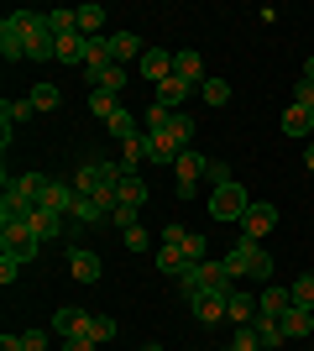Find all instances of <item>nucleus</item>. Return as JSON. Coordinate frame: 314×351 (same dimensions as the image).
<instances>
[{
    "label": "nucleus",
    "instance_id": "f257e3e1",
    "mask_svg": "<svg viewBox=\"0 0 314 351\" xmlns=\"http://www.w3.org/2000/svg\"><path fill=\"white\" fill-rule=\"evenodd\" d=\"M220 267L231 273V283H236V278H262V283H267L278 263H272L267 252H262V241H246V236H241L236 247H231V252L220 257Z\"/></svg>",
    "mask_w": 314,
    "mask_h": 351
},
{
    "label": "nucleus",
    "instance_id": "f03ea898",
    "mask_svg": "<svg viewBox=\"0 0 314 351\" xmlns=\"http://www.w3.org/2000/svg\"><path fill=\"white\" fill-rule=\"evenodd\" d=\"M120 162H105V158H94V162H84L74 173V189L79 194H94V199H116V184H120Z\"/></svg>",
    "mask_w": 314,
    "mask_h": 351
},
{
    "label": "nucleus",
    "instance_id": "7ed1b4c3",
    "mask_svg": "<svg viewBox=\"0 0 314 351\" xmlns=\"http://www.w3.org/2000/svg\"><path fill=\"white\" fill-rule=\"evenodd\" d=\"M179 293H183V304L199 299V293H231V273H225L220 263H194L179 278Z\"/></svg>",
    "mask_w": 314,
    "mask_h": 351
},
{
    "label": "nucleus",
    "instance_id": "20e7f679",
    "mask_svg": "<svg viewBox=\"0 0 314 351\" xmlns=\"http://www.w3.org/2000/svg\"><path fill=\"white\" fill-rule=\"evenodd\" d=\"M37 252H42V236L31 231V226H0V257H16V263L27 267Z\"/></svg>",
    "mask_w": 314,
    "mask_h": 351
},
{
    "label": "nucleus",
    "instance_id": "39448f33",
    "mask_svg": "<svg viewBox=\"0 0 314 351\" xmlns=\"http://www.w3.org/2000/svg\"><path fill=\"white\" fill-rule=\"evenodd\" d=\"M246 210H252V194L241 189V184H225V189H215L209 194V215L215 220H246Z\"/></svg>",
    "mask_w": 314,
    "mask_h": 351
},
{
    "label": "nucleus",
    "instance_id": "423d86ee",
    "mask_svg": "<svg viewBox=\"0 0 314 351\" xmlns=\"http://www.w3.org/2000/svg\"><path fill=\"white\" fill-rule=\"evenodd\" d=\"M205 168H209V158H205V152H194V147H189V152L173 162V173H179V184H173V189H179V199H194L199 178H205Z\"/></svg>",
    "mask_w": 314,
    "mask_h": 351
},
{
    "label": "nucleus",
    "instance_id": "0eeeda50",
    "mask_svg": "<svg viewBox=\"0 0 314 351\" xmlns=\"http://www.w3.org/2000/svg\"><path fill=\"white\" fill-rule=\"evenodd\" d=\"M272 226H278V205H272V199H252V210L241 220V236H246V241H262Z\"/></svg>",
    "mask_w": 314,
    "mask_h": 351
},
{
    "label": "nucleus",
    "instance_id": "6e6552de",
    "mask_svg": "<svg viewBox=\"0 0 314 351\" xmlns=\"http://www.w3.org/2000/svg\"><path fill=\"white\" fill-rule=\"evenodd\" d=\"M110 205H116V199H94V194H79L74 199V226H105V220H110Z\"/></svg>",
    "mask_w": 314,
    "mask_h": 351
},
{
    "label": "nucleus",
    "instance_id": "1a4fd4ad",
    "mask_svg": "<svg viewBox=\"0 0 314 351\" xmlns=\"http://www.w3.org/2000/svg\"><path fill=\"white\" fill-rule=\"evenodd\" d=\"M47 189H53V178H47V173H21V178H11V194H21V199H27V205H37V210L47 205Z\"/></svg>",
    "mask_w": 314,
    "mask_h": 351
},
{
    "label": "nucleus",
    "instance_id": "9d476101",
    "mask_svg": "<svg viewBox=\"0 0 314 351\" xmlns=\"http://www.w3.org/2000/svg\"><path fill=\"white\" fill-rule=\"evenodd\" d=\"M0 58H5V63H27V32L16 27L11 16L0 21Z\"/></svg>",
    "mask_w": 314,
    "mask_h": 351
},
{
    "label": "nucleus",
    "instance_id": "9b49d317",
    "mask_svg": "<svg viewBox=\"0 0 314 351\" xmlns=\"http://www.w3.org/2000/svg\"><path fill=\"white\" fill-rule=\"evenodd\" d=\"M288 309H293V293H288L283 283H267V289H262V299H257V315H267V320H283Z\"/></svg>",
    "mask_w": 314,
    "mask_h": 351
},
{
    "label": "nucleus",
    "instance_id": "f8f14e48",
    "mask_svg": "<svg viewBox=\"0 0 314 351\" xmlns=\"http://www.w3.org/2000/svg\"><path fill=\"white\" fill-rule=\"evenodd\" d=\"M136 73H142V79H152V84L173 79V53H163V47H147V58L136 63Z\"/></svg>",
    "mask_w": 314,
    "mask_h": 351
},
{
    "label": "nucleus",
    "instance_id": "ddd939ff",
    "mask_svg": "<svg viewBox=\"0 0 314 351\" xmlns=\"http://www.w3.org/2000/svg\"><path fill=\"white\" fill-rule=\"evenodd\" d=\"M173 73H179V79H183V84H205V79H209V73H205V58H199V53H194V47H183V53H173Z\"/></svg>",
    "mask_w": 314,
    "mask_h": 351
},
{
    "label": "nucleus",
    "instance_id": "4468645a",
    "mask_svg": "<svg viewBox=\"0 0 314 351\" xmlns=\"http://www.w3.org/2000/svg\"><path fill=\"white\" fill-rule=\"evenodd\" d=\"M225 299H231V293H199V299H189V309H194L199 325H220L225 320Z\"/></svg>",
    "mask_w": 314,
    "mask_h": 351
},
{
    "label": "nucleus",
    "instance_id": "2eb2a0df",
    "mask_svg": "<svg viewBox=\"0 0 314 351\" xmlns=\"http://www.w3.org/2000/svg\"><path fill=\"white\" fill-rule=\"evenodd\" d=\"M68 273H74L79 283H100V273H105V263L94 257V252H84V247H74L68 252Z\"/></svg>",
    "mask_w": 314,
    "mask_h": 351
},
{
    "label": "nucleus",
    "instance_id": "dca6fc26",
    "mask_svg": "<svg viewBox=\"0 0 314 351\" xmlns=\"http://www.w3.org/2000/svg\"><path fill=\"white\" fill-rule=\"evenodd\" d=\"M183 152H189V147H179V142H173V136H168V132L147 136V162H163V168H173V162H179Z\"/></svg>",
    "mask_w": 314,
    "mask_h": 351
},
{
    "label": "nucleus",
    "instance_id": "f3484780",
    "mask_svg": "<svg viewBox=\"0 0 314 351\" xmlns=\"http://www.w3.org/2000/svg\"><path fill=\"white\" fill-rule=\"evenodd\" d=\"M31 215H37V205H27L21 194L5 189V199H0V226H31Z\"/></svg>",
    "mask_w": 314,
    "mask_h": 351
},
{
    "label": "nucleus",
    "instance_id": "a211bd4d",
    "mask_svg": "<svg viewBox=\"0 0 314 351\" xmlns=\"http://www.w3.org/2000/svg\"><path fill=\"white\" fill-rule=\"evenodd\" d=\"M116 205H131V210L147 205V184H142V173H120V184H116Z\"/></svg>",
    "mask_w": 314,
    "mask_h": 351
},
{
    "label": "nucleus",
    "instance_id": "6ab92c4d",
    "mask_svg": "<svg viewBox=\"0 0 314 351\" xmlns=\"http://www.w3.org/2000/svg\"><path fill=\"white\" fill-rule=\"evenodd\" d=\"M225 320H231V325H252L257 320V299H252V293H241V289H231V299H225Z\"/></svg>",
    "mask_w": 314,
    "mask_h": 351
},
{
    "label": "nucleus",
    "instance_id": "aec40b11",
    "mask_svg": "<svg viewBox=\"0 0 314 351\" xmlns=\"http://www.w3.org/2000/svg\"><path fill=\"white\" fill-rule=\"evenodd\" d=\"M116 63V47H110V37H90V47H84V73H100Z\"/></svg>",
    "mask_w": 314,
    "mask_h": 351
},
{
    "label": "nucleus",
    "instance_id": "412c9836",
    "mask_svg": "<svg viewBox=\"0 0 314 351\" xmlns=\"http://www.w3.org/2000/svg\"><path fill=\"white\" fill-rule=\"evenodd\" d=\"M126 63H110V69H100V73H90V89H105V95H120L126 89Z\"/></svg>",
    "mask_w": 314,
    "mask_h": 351
},
{
    "label": "nucleus",
    "instance_id": "4be33fe9",
    "mask_svg": "<svg viewBox=\"0 0 314 351\" xmlns=\"http://www.w3.org/2000/svg\"><path fill=\"white\" fill-rule=\"evenodd\" d=\"M278 126H283V136H309V132H314V110H304V105H288Z\"/></svg>",
    "mask_w": 314,
    "mask_h": 351
},
{
    "label": "nucleus",
    "instance_id": "5701e85b",
    "mask_svg": "<svg viewBox=\"0 0 314 351\" xmlns=\"http://www.w3.org/2000/svg\"><path fill=\"white\" fill-rule=\"evenodd\" d=\"M84 325H90V315L74 309V304H63L58 315H53V330H58V336H84Z\"/></svg>",
    "mask_w": 314,
    "mask_h": 351
},
{
    "label": "nucleus",
    "instance_id": "b1692460",
    "mask_svg": "<svg viewBox=\"0 0 314 351\" xmlns=\"http://www.w3.org/2000/svg\"><path fill=\"white\" fill-rule=\"evenodd\" d=\"M110 47H116V63H142V58H147V47H142V43H136V32H110Z\"/></svg>",
    "mask_w": 314,
    "mask_h": 351
},
{
    "label": "nucleus",
    "instance_id": "393cba45",
    "mask_svg": "<svg viewBox=\"0 0 314 351\" xmlns=\"http://www.w3.org/2000/svg\"><path fill=\"white\" fill-rule=\"evenodd\" d=\"M31 231L42 236V241H53V236L68 231V215H58V210H37V215H31Z\"/></svg>",
    "mask_w": 314,
    "mask_h": 351
},
{
    "label": "nucleus",
    "instance_id": "a878e982",
    "mask_svg": "<svg viewBox=\"0 0 314 351\" xmlns=\"http://www.w3.org/2000/svg\"><path fill=\"white\" fill-rule=\"evenodd\" d=\"M257 341H262V351H278V346H288V336H283V320H267V315H257Z\"/></svg>",
    "mask_w": 314,
    "mask_h": 351
},
{
    "label": "nucleus",
    "instance_id": "bb28decb",
    "mask_svg": "<svg viewBox=\"0 0 314 351\" xmlns=\"http://www.w3.org/2000/svg\"><path fill=\"white\" fill-rule=\"evenodd\" d=\"M74 16H79V37H105V5H94V0H90V5H74Z\"/></svg>",
    "mask_w": 314,
    "mask_h": 351
},
{
    "label": "nucleus",
    "instance_id": "cd10ccee",
    "mask_svg": "<svg viewBox=\"0 0 314 351\" xmlns=\"http://www.w3.org/2000/svg\"><path fill=\"white\" fill-rule=\"evenodd\" d=\"M189 95H194V84H183L179 73L157 84V105H168V110H179V100H189Z\"/></svg>",
    "mask_w": 314,
    "mask_h": 351
},
{
    "label": "nucleus",
    "instance_id": "c85d7f7f",
    "mask_svg": "<svg viewBox=\"0 0 314 351\" xmlns=\"http://www.w3.org/2000/svg\"><path fill=\"white\" fill-rule=\"evenodd\" d=\"M105 132H110V136H116V142H120V147H126V142H131V136H142V132H136V116H131V110H126V105H120V110H116V116H110V121H105Z\"/></svg>",
    "mask_w": 314,
    "mask_h": 351
},
{
    "label": "nucleus",
    "instance_id": "c756f323",
    "mask_svg": "<svg viewBox=\"0 0 314 351\" xmlns=\"http://www.w3.org/2000/svg\"><path fill=\"white\" fill-rule=\"evenodd\" d=\"M309 330H314V315H309V309H299V304H293V309L283 315V336H288V341H304Z\"/></svg>",
    "mask_w": 314,
    "mask_h": 351
},
{
    "label": "nucleus",
    "instance_id": "7c9ffc66",
    "mask_svg": "<svg viewBox=\"0 0 314 351\" xmlns=\"http://www.w3.org/2000/svg\"><path fill=\"white\" fill-rule=\"evenodd\" d=\"M74 199H79V189H74V184H53V189H47V205H42V210H58V215H74Z\"/></svg>",
    "mask_w": 314,
    "mask_h": 351
},
{
    "label": "nucleus",
    "instance_id": "2f4dec72",
    "mask_svg": "<svg viewBox=\"0 0 314 351\" xmlns=\"http://www.w3.org/2000/svg\"><path fill=\"white\" fill-rule=\"evenodd\" d=\"M84 47H90V37H79V32L58 37V63H79L84 69Z\"/></svg>",
    "mask_w": 314,
    "mask_h": 351
},
{
    "label": "nucleus",
    "instance_id": "473e14b6",
    "mask_svg": "<svg viewBox=\"0 0 314 351\" xmlns=\"http://www.w3.org/2000/svg\"><path fill=\"white\" fill-rule=\"evenodd\" d=\"M157 267H163V273H173V278H183L194 263L183 257V247H157Z\"/></svg>",
    "mask_w": 314,
    "mask_h": 351
},
{
    "label": "nucleus",
    "instance_id": "72a5a7b5",
    "mask_svg": "<svg viewBox=\"0 0 314 351\" xmlns=\"http://www.w3.org/2000/svg\"><path fill=\"white\" fill-rule=\"evenodd\" d=\"M199 100L225 110V105H231V84H225V79H205V84H199Z\"/></svg>",
    "mask_w": 314,
    "mask_h": 351
},
{
    "label": "nucleus",
    "instance_id": "f704fd0d",
    "mask_svg": "<svg viewBox=\"0 0 314 351\" xmlns=\"http://www.w3.org/2000/svg\"><path fill=\"white\" fill-rule=\"evenodd\" d=\"M168 136H173L179 147H189V142H194V116H183V110H173V116H168Z\"/></svg>",
    "mask_w": 314,
    "mask_h": 351
},
{
    "label": "nucleus",
    "instance_id": "c9c22d12",
    "mask_svg": "<svg viewBox=\"0 0 314 351\" xmlns=\"http://www.w3.org/2000/svg\"><path fill=\"white\" fill-rule=\"evenodd\" d=\"M288 293H293V304H299V309H314V273H299V278L288 283Z\"/></svg>",
    "mask_w": 314,
    "mask_h": 351
},
{
    "label": "nucleus",
    "instance_id": "e433bc0d",
    "mask_svg": "<svg viewBox=\"0 0 314 351\" xmlns=\"http://www.w3.org/2000/svg\"><path fill=\"white\" fill-rule=\"evenodd\" d=\"M31 105H37V110H58V105H63V89L58 84H37V89H31Z\"/></svg>",
    "mask_w": 314,
    "mask_h": 351
},
{
    "label": "nucleus",
    "instance_id": "4c0bfd02",
    "mask_svg": "<svg viewBox=\"0 0 314 351\" xmlns=\"http://www.w3.org/2000/svg\"><path fill=\"white\" fill-rule=\"evenodd\" d=\"M183 257H189V263H209V241H205V231H189V236H183Z\"/></svg>",
    "mask_w": 314,
    "mask_h": 351
},
{
    "label": "nucleus",
    "instance_id": "58836bf2",
    "mask_svg": "<svg viewBox=\"0 0 314 351\" xmlns=\"http://www.w3.org/2000/svg\"><path fill=\"white\" fill-rule=\"evenodd\" d=\"M90 110H94L100 121H110V116L120 110V100H116V95H105V89H90Z\"/></svg>",
    "mask_w": 314,
    "mask_h": 351
},
{
    "label": "nucleus",
    "instance_id": "ea45409f",
    "mask_svg": "<svg viewBox=\"0 0 314 351\" xmlns=\"http://www.w3.org/2000/svg\"><path fill=\"white\" fill-rule=\"evenodd\" d=\"M84 336H90V341H116V320H110V315H90Z\"/></svg>",
    "mask_w": 314,
    "mask_h": 351
},
{
    "label": "nucleus",
    "instance_id": "a19ab883",
    "mask_svg": "<svg viewBox=\"0 0 314 351\" xmlns=\"http://www.w3.org/2000/svg\"><path fill=\"white\" fill-rule=\"evenodd\" d=\"M225 351H262V341H257V325H236V336H231V346Z\"/></svg>",
    "mask_w": 314,
    "mask_h": 351
},
{
    "label": "nucleus",
    "instance_id": "79ce46f5",
    "mask_svg": "<svg viewBox=\"0 0 314 351\" xmlns=\"http://www.w3.org/2000/svg\"><path fill=\"white\" fill-rule=\"evenodd\" d=\"M31 110H37V105H31V100H5V110H0V121H11V126H21V121H27Z\"/></svg>",
    "mask_w": 314,
    "mask_h": 351
},
{
    "label": "nucleus",
    "instance_id": "37998d69",
    "mask_svg": "<svg viewBox=\"0 0 314 351\" xmlns=\"http://www.w3.org/2000/svg\"><path fill=\"white\" fill-rule=\"evenodd\" d=\"M120 236H126V252H147V247H152L147 226H131V231H120Z\"/></svg>",
    "mask_w": 314,
    "mask_h": 351
},
{
    "label": "nucleus",
    "instance_id": "c03bdc74",
    "mask_svg": "<svg viewBox=\"0 0 314 351\" xmlns=\"http://www.w3.org/2000/svg\"><path fill=\"white\" fill-rule=\"evenodd\" d=\"M47 330H21V351H47Z\"/></svg>",
    "mask_w": 314,
    "mask_h": 351
},
{
    "label": "nucleus",
    "instance_id": "a18cd8bd",
    "mask_svg": "<svg viewBox=\"0 0 314 351\" xmlns=\"http://www.w3.org/2000/svg\"><path fill=\"white\" fill-rule=\"evenodd\" d=\"M205 178L215 184V189H225V184H231V162H209V168H205Z\"/></svg>",
    "mask_w": 314,
    "mask_h": 351
},
{
    "label": "nucleus",
    "instance_id": "49530a36",
    "mask_svg": "<svg viewBox=\"0 0 314 351\" xmlns=\"http://www.w3.org/2000/svg\"><path fill=\"white\" fill-rule=\"evenodd\" d=\"M110 220H116L120 231H131V226H136V210L131 205H110Z\"/></svg>",
    "mask_w": 314,
    "mask_h": 351
},
{
    "label": "nucleus",
    "instance_id": "de8ad7c7",
    "mask_svg": "<svg viewBox=\"0 0 314 351\" xmlns=\"http://www.w3.org/2000/svg\"><path fill=\"white\" fill-rule=\"evenodd\" d=\"M293 105H304V110H314V79H299V89H293Z\"/></svg>",
    "mask_w": 314,
    "mask_h": 351
},
{
    "label": "nucleus",
    "instance_id": "09e8293b",
    "mask_svg": "<svg viewBox=\"0 0 314 351\" xmlns=\"http://www.w3.org/2000/svg\"><path fill=\"white\" fill-rule=\"evenodd\" d=\"M16 273H21V263H16V257H0V283H5V289L16 283Z\"/></svg>",
    "mask_w": 314,
    "mask_h": 351
},
{
    "label": "nucleus",
    "instance_id": "8fccbe9b",
    "mask_svg": "<svg viewBox=\"0 0 314 351\" xmlns=\"http://www.w3.org/2000/svg\"><path fill=\"white\" fill-rule=\"evenodd\" d=\"M100 341H90V336H63V351H94Z\"/></svg>",
    "mask_w": 314,
    "mask_h": 351
},
{
    "label": "nucleus",
    "instance_id": "3c124183",
    "mask_svg": "<svg viewBox=\"0 0 314 351\" xmlns=\"http://www.w3.org/2000/svg\"><path fill=\"white\" fill-rule=\"evenodd\" d=\"M183 236H189L183 226H163V247H183Z\"/></svg>",
    "mask_w": 314,
    "mask_h": 351
},
{
    "label": "nucleus",
    "instance_id": "603ef678",
    "mask_svg": "<svg viewBox=\"0 0 314 351\" xmlns=\"http://www.w3.org/2000/svg\"><path fill=\"white\" fill-rule=\"evenodd\" d=\"M304 162H309V173H314V142H309V147H304Z\"/></svg>",
    "mask_w": 314,
    "mask_h": 351
},
{
    "label": "nucleus",
    "instance_id": "864d4df0",
    "mask_svg": "<svg viewBox=\"0 0 314 351\" xmlns=\"http://www.w3.org/2000/svg\"><path fill=\"white\" fill-rule=\"evenodd\" d=\"M304 79H314V58H309V63H304Z\"/></svg>",
    "mask_w": 314,
    "mask_h": 351
},
{
    "label": "nucleus",
    "instance_id": "5fc2aeb1",
    "mask_svg": "<svg viewBox=\"0 0 314 351\" xmlns=\"http://www.w3.org/2000/svg\"><path fill=\"white\" fill-rule=\"evenodd\" d=\"M142 351H163V346H157V341H147V346H142Z\"/></svg>",
    "mask_w": 314,
    "mask_h": 351
},
{
    "label": "nucleus",
    "instance_id": "6e6d98bb",
    "mask_svg": "<svg viewBox=\"0 0 314 351\" xmlns=\"http://www.w3.org/2000/svg\"><path fill=\"white\" fill-rule=\"evenodd\" d=\"M309 273H314V267H309Z\"/></svg>",
    "mask_w": 314,
    "mask_h": 351
}]
</instances>
